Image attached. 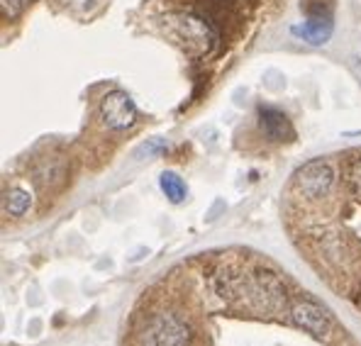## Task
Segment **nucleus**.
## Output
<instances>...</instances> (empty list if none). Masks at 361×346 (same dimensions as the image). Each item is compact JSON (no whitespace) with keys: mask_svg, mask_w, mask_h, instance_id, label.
Here are the masks:
<instances>
[{"mask_svg":"<svg viewBox=\"0 0 361 346\" xmlns=\"http://www.w3.org/2000/svg\"><path fill=\"white\" fill-rule=\"evenodd\" d=\"M164 29L169 37H174L188 54H193V57L207 54L217 42V34H215V29H212V24L207 22V20L198 17V15H191V13L166 15Z\"/></svg>","mask_w":361,"mask_h":346,"instance_id":"nucleus-1","label":"nucleus"},{"mask_svg":"<svg viewBox=\"0 0 361 346\" xmlns=\"http://www.w3.org/2000/svg\"><path fill=\"white\" fill-rule=\"evenodd\" d=\"M137 342L140 346H193L196 334L179 313H154L145 319Z\"/></svg>","mask_w":361,"mask_h":346,"instance_id":"nucleus-2","label":"nucleus"},{"mask_svg":"<svg viewBox=\"0 0 361 346\" xmlns=\"http://www.w3.org/2000/svg\"><path fill=\"white\" fill-rule=\"evenodd\" d=\"M332 183H334V169L323 159L308 161V164L295 171V188L308 200H323L332 190Z\"/></svg>","mask_w":361,"mask_h":346,"instance_id":"nucleus-3","label":"nucleus"},{"mask_svg":"<svg viewBox=\"0 0 361 346\" xmlns=\"http://www.w3.org/2000/svg\"><path fill=\"white\" fill-rule=\"evenodd\" d=\"M101 120L108 130H127V127H132L137 120V107L132 98L122 91L108 93L101 100Z\"/></svg>","mask_w":361,"mask_h":346,"instance_id":"nucleus-4","label":"nucleus"},{"mask_svg":"<svg viewBox=\"0 0 361 346\" xmlns=\"http://www.w3.org/2000/svg\"><path fill=\"white\" fill-rule=\"evenodd\" d=\"M290 317L298 327H303L305 332L315 334V337H325L330 332V315L313 300H298L290 310Z\"/></svg>","mask_w":361,"mask_h":346,"instance_id":"nucleus-5","label":"nucleus"},{"mask_svg":"<svg viewBox=\"0 0 361 346\" xmlns=\"http://www.w3.org/2000/svg\"><path fill=\"white\" fill-rule=\"evenodd\" d=\"M259 125L261 132L269 137L271 142H290L295 137V130L290 120L276 107H261L259 110Z\"/></svg>","mask_w":361,"mask_h":346,"instance_id":"nucleus-6","label":"nucleus"},{"mask_svg":"<svg viewBox=\"0 0 361 346\" xmlns=\"http://www.w3.org/2000/svg\"><path fill=\"white\" fill-rule=\"evenodd\" d=\"M290 32L295 37H303L310 44H325L332 34V22H330V17H315L305 24H295Z\"/></svg>","mask_w":361,"mask_h":346,"instance_id":"nucleus-7","label":"nucleus"},{"mask_svg":"<svg viewBox=\"0 0 361 346\" xmlns=\"http://www.w3.org/2000/svg\"><path fill=\"white\" fill-rule=\"evenodd\" d=\"M159 188H161V193H164V195L174 202V205L183 202V200H186V195H188V188H186V183H183V178L174 171L161 173V176H159Z\"/></svg>","mask_w":361,"mask_h":346,"instance_id":"nucleus-8","label":"nucleus"},{"mask_svg":"<svg viewBox=\"0 0 361 346\" xmlns=\"http://www.w3.org/2000/svg\"><path fill=\"white\" fill-rule=\"evenodd\" d=\"M32 205V197L24 188H13V190L5 195V212L13 217H22L24 212Z\"/></svg>","mask_w":361,"mask_h":346,"instance_id":"nucleus-9","label":"nucleus"},{"mask_svg":"<svg viewBox=\"0 0 361 346\" xmlns=\"http://www.w3.org/2000/svg\"><path fill=\"white\" fill-rule=\"evenodd\" d=\"M29 3H32V0H0L5 17H17V15L22 13V10L27 8Z\"/></svg>","mask_w":361,"mask_h":346,"instance_id":"nucleus-10","label":"nucleus"},{"mask_svg":"<svg viewBox=\"0 0 361 346\" xmlns=\"http://www.w3.org/2000/svg\"><path fill=\"white\" fill-rule=\"evenodd\" d=\"M61 3L73 10H86V8H91V5H96L98 0H61Z\"/></svg>","mask_w":361,"mask_h":346,"instance_id":"nucleus-11","label":"nucleus"},{"mask_svg":"<svg viewBox=\"0 0 361 346\" xmlns=\"http://www.w3.org/2000/svg\"><path fill=\"white\" fill-rule=\"evenodd\" d=\"M352 183L354 186H361V159L352 166Z\"/></svg>","mask_w":361,"mask_h":346,"instance_id":"nucleus-12","label":"nucleus"}]
</instances>
